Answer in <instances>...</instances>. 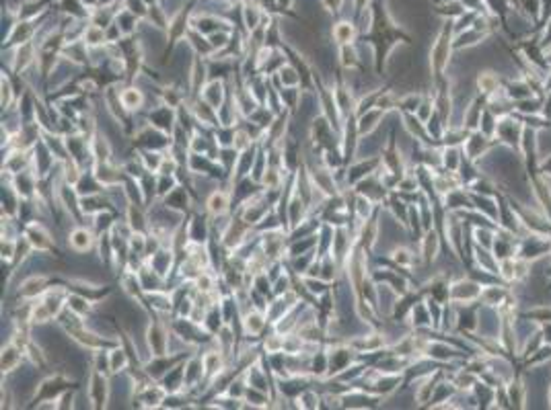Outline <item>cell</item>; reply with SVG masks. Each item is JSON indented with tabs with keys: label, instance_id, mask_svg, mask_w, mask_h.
<instances>
[{
	"label": "cell",
	"instance_id": "4316f807",
	"mask_svg": "<svg viewBox=\"0 0 551 410\" xmlns=\"http://www.w3.org/2000/svg\"><path fill=\"white\" fill-rule=\"evenodd\" d=\"M506 392H508V398H510V406L514 408H522L524 402H527V388L520 378L510 380L506 383Z\"/></svg>",
	"mask_w": 551,
	"mask_h": 410
},
{
	"label": "cell",
	"instance_id": "f546056e",
	"mask_svg": "<svg viewBox=\"0 0 551 410\" xmlns=\"http://www.w3.org/2000/svg\"><path fill=\"white\" fill-rule=\"evenodd\" d=\"M292 402H296V404H294L296 408H319L321 402H323V396H319V394H317L315 390H311V388H305L294 400H292Z\"/></svg>",
	"mask_w": 551,
	"mask_h": 410
},
{
	"label": "cell",
	"instance_id": "83f0119b",
	"mask_svg": "<svg viewBox=\"0 0 551 410\" xmlns=\"http://www.w3.org/2000/svg\"><path fill=\"white\" fill-rule=\"evenodd\" d=\"M284 343H286V334H282L278 330L272 328V333L261 341V351H263V355L284 353Z\"/></svg>",
	"mask_w": 551,
	"mask_h": 410
},
{
	"label": "cell",
	"instance_id": "7402d4cb",
	"mask_svg": "<svg viewBox=\"0 0 551 410\" xmlns=\"http://www.w3.org/2000/svg\"><path fill=\"white\" fill-rule=\"evenodd\" d=\"M33 35H35V27H33V23L27 21V19H23V21L13 25V29H11V33H8V37H6V46H15V47L23 46V43H27V41H33Z\"/></svg>",
	"mask_w": 551,
	"mask_h": 410
},
{
	"label": "cell",
	"instance_id": "44dd1931",
	"mask_svg": "<svg viewBox=\"0 0 551 410\" xmlns=\"http://www.w3.org/2000/svg\"><path fill=\"white\" fill-rule=\"evenodd\" d=\"M358 33H360V29L352 21H338L331 27V37H333V41H335V46H338V47L356 43Z\"/></svg>",
	"mask_w": 551,
	"mask_h": 410
},
{
	"label": "cell",
	"instance_id": "836d02e7",
	"mask_svg": "<svg viewBox=\"0 0 551 410\" xmlns=\"http://www.w3.org/2000/svg\"><path fill=\"white\" fill-rule=\"evenodd\" d=\"M366 4H368V0H354V8L358 13H362L364 8H366Z\"/></svg>",
	"mask_w": 551,
	"mask_h": 410
},
{
	"label": "cell",
	"instance_id": "7c38bea8",
	"mask_svg": "<svg viewBox=\"0 0 551 410\" xmlns=\"http://www.w3.org/2000/svg\"><path fill=\"white\" fill-rule=\"evenodd\" d=\"M440 255V234L436 228H430L424 232V236L420 238V258L421 263L432 265Z\"/></svg>",
	"mask_w": 551,
	"mask_h": 410
},
{
	"label": "cell",
	"instance_id": "d6986e66",
	"mask_svg": "<svg viewBox=\"0 0 551 410\" xmlns=\"http://www.w3.org/2000/svg\"><path fill=\"white\" fill-rule=\"evenodd\" d=\"M161 201L169 209H173V212L185 213V212H189V205H192V197H189V191L183 187V182H179V185L171 191L169 195L162 197Z\"/></svg>",
	"mask_w": 551,
	"mask_h": 410
},
{
	"label": "cell",
	"instance_id": "ba28073f",
	"mask_svg": "<svg viewBox=\"0 0 551 410\" xmlns=\"http://www.w3.org/2000/svg\"><path fill=\"white\" fill-rule=\"evenodd\" d=\"M27 361V355H25V345H21L19 341L11 338L4 347H2V355H0V369H2V376L8 378L11 373L19 371L21 365Z\"/></svg>",
	"mask_w": 551,
	"mask_h": 410
},
{
	"label": "cell",
	"instance_id": "f1b7e54d",
	"mask_svg": "<svg viewBox=\"0 0 551 410\" xmlns=\"http://www.w3.org/2000/svg\"><path fill=\"white\" fill-rule=\"evenodd\" d=\"M138 156H140L144 168L148 170V172H159L161 164H162V158H165V152H161V150H148V148H140V150H138Z\"/></svg>",
	"mask_w": 551,
	"mask_h": 410
},
{
	"label": "cell",
	"instance_id": "5b68a950",
	"mask_svg": "<svg viewBox=\"0 0 551 410\" xmlns=\"http://www.w3.org/2000/svg\"><path fill=\"white\" fill-rule=\"evenodd\" d=\"M87 396L91 400V408H105L111 400V376L89 369L87 380Z\"/></svg>",
	"mask_w": 551,
	"mask_h": 410
},
{
	"label": "cell",
	"instance_id": "8fae6325",
	"mask_svg": "<svg viewBox=\"0 0 551 410\" xmlns=\"http://www.w3.org/2000/svg\"><path fill=\"white\" fill-rule=\"evenodd\" d=\"M389 115L387 111H383L381 107H370V109H366L364 113H360V115H356V129H358V134H360V137H366V136H370V134H374V132H378V127L383 125V121H385V117Z\"/></svg>",
	"mask_w": 551,
	"mask_h": 410
},
{
	"label": "cell",
	"instance_id": "1f68e13d",
	"mask_svg": "<svg viewBox=\"0 0 551 410\" xmlns=\"http://www.w3.org/2000/svg\"><path fill=\"white\" fill-rule=\"evenodd\" d=\"M0 103H2V111H6V109H13L15 107V103H16V99H19V94L15 92V89H13V84H11V80H8V76H2V80H0Z\"/></svg>",
	"mask_w": 551,
	"mask_h": 410
},
{
	"label": "cell",
	"instance_id": "277c9868",
	"mask_svg": "<svg viewBox=\"0 0 551 410\" xmlns=\"http://www.w3.org/2000/svg\"><path fill=\"white\" fill-rule=\"evenodd\" d=\"M21 232H23L25 240L29 242V246L33 248V252L51 255L56 250V238L51 236V232L39 220H29L27 224H23Z\"/></svg>",
	"mask_w": 551,
	"mask_h": 410
},
{
	"label": "cell",
	"instance_id": "9c48e42d",
	"mask_svg": "<svg viewBox=\"0 0 551 410\" xmlns=\"http://www.w3.org/2000/svg\"><path fill=\"white\" fill-rule=\"evenodd\" d=\"M265 326H270V320H268L265 310H261V308H251L241 316V330H243V334L247 338L261 336Z\"/></svg>",
	"mask_w": 551,
	"mask_h": 410
},
{
	"label": "cell",
	"instance_id": "603a6c76",
	"mask_svg": "<svg viewBox=\"0 0 551 410\" xmlns=\"http://www.w3.org/2000/svg\"><path fill=\"white\" fill-rule=\"evenodd\" d=\"M81 39L87 43L89 49L107 47V43H109V39H107V29H103V27H99V25H95V23H89L87 27H82Z\"/></svg>",
	"mask_w": 551,
	"mask_h": 410
},
{
	"label": "cell",
	"instance_id": "2e32d148",
	"mask_svg": "<svg viewBox=\"0 0 551 410\" xmlns=\"http://www.w3.org/2000/svg\"><path fill=\"white\" fill-rule=\"evenodd\" d=\"M119 99H122L124 109L134 115V113L142 111L144 103H146V94L138 84H128V86H122V89H119Z\"/></svg>",
	"mask_w": 551,
	"mask_h": 410
},
{
	"label": "cell",
	"instance_id": "30bf717a",
	"mask_svg": "<svg viewBox=\"0 0 551 410\" xmlns=\"http://www.w3.org/2000/svg\"><path fill=\"white\" fill-rule=\"evenodd\" d=\"M206 212L210 217H225L230 213V205H232V191L227 189H212L208 197H206Z\"/></svg>",
	"mask_w": 551,
	"mask_h": 410
},
{
	"label": "cell",
	"instance_id": "ac0fdd59",
	"mask_svg": "<svg viewBox=\"0 0 551 410\" xmlns=\"http://www.w3.org/2000/svg\"><path fill=\"white\" fill-rule=\"evenodd\" d=\"M66 308L70 310L76 316H81L84 320H89L95 312V302L87 295H82L79 291H68V298H66Z\"/></svg>",
	"mask_w": 551,
	"mask_h": 410
},
{
	"label": "cell",
	"instance_id": "3957f363",
	"mask_svg": "<svg viewBox=\"0 0 551 410\" xmlns=\"http://www.w3.org/2000/svg\"><path fill=\"white\" fill-rule=\"evenodd\" d=\"M484 285L473 277H459L449 283V304L453 306H471L479 302Z\"/></svg>",
	"mask_w": 551,
	"mask_h": 410
},
{
	"label": "cell",
	"instance_id": "8992f818",
	"mask_svg": "<svg viewBox=\"0 0 551 410\" xmlns=\"http://www.w3.org/2000/svg\"><path fill=\"white\" fill-rule=\"evenodd\" d=\"M49 281H51L49 273H31L19 283L16 295H19L23 302H33V300L41 298V295L49 289Z\"/></svg>",
	"mask_w": 551,
	"mask_h": 410
},
{
	"label": "cell",
	"instance_id": "52a82bcc",
	"mask_svg": "<svg viewBox=\"0 0 551 410\" xmlns=\"http://www.w3.org/2000/svg\"><path fill=\"white\" fill-rule=\"evenodd\" d=\"M97 240H99V234L93 228H87V226H81V224H76L68 232V248L76 252V255H87L93 248H97Z\"/></svg>",
	"mask_w": 551,
	"mask_h": 410
},
{
	"label": "cell",
	"instance_id": "484cf974",
	"mask_svg": "<svg viewBox=\"0 0 551 410\" xmlns=\"http://www.w3.org/2000/svg\"><path fill=\"white\" fill-rule=\"evenodd\" d=\"M338 62L343 70H350V72H354L356 68H360V64H362V58H360V51L356 47V43H352V46H340V58Z\"/></svg>",
	"mask_w": 551,
	"mask_h": 410
},
{
	"label": "cell",
	"instance_id": "6da1fadb",
	"mask_svg": "<svg viewBox=\"0 0 551 410\" xmlns=\"http://www.w3.org/2000/svg\"><path fill=\"white\" fill-rule=\"evenodd\" d=\"M453 41H454V33L453 27H444L438 37L434 39L432 47H430V76L434 78L436 82H440L446 76V70L451 66V56H453Z\"/></svg>",
	"mask_w": 551,
	"mask_h": 410
},
{
	"label": "cell",
	"instance_id": "7a4b0ae2",
	"mask_svg": "<svg viewBox=\"0 0 551 410\" xmlns=\"http://www.w3.org/2000/svg\"><path fill=\"white\" fill-rule=\"evenodd\" d=\"M144 345L146 351H148V359L150 357H161V355H169V343H171V324L162 322L159 318L150 320L144 328Z\"/></svg>",
	"mask_w": 551,
	"mask_h": 410
},
{
	"label": "cell",
	"instance_id": "4dcf8cb0",
	"mask_svg": "<svg viewBox=\"0 0 551 410\" xmlns=\"http://www.w3.org/2000/svg\"><path fill=\"white\" fill-rule=\"evenodd\" d=\"M257 142V137L251 136V132L245 127H237L235 129V139H232V148H235L237 152H245L249 150V148H253Z\"/></svg>",
	"mask_w": 551,
	"mask_h": 410
},
{
	"label": "cell",
	"instance_id": "e0dca14e",
	"mask_svg": "<svg viewBox=\"0 0 551 410\" xmlns=\"http://www.w3.org/2000/svg\"><path fill=\"white\" fill-rule=\"evenodd\" d=\"M475 86L481 97L486 99H492L496 94H500V76H498L494 70H481L475 78Z\"/></svg>",
	"mask_w": 551,
	"mask_h": 410
},
{
	"label": "cell",
	"instance_id": "9a60e30c",
	"mask_svg": "<svg viewBox=\"0 0 551 410\" xmlns=\"http://www.w3.org/2000/svg\"><path fill=\"white\" fill-rule=\"evenodd\" d=\"M512 298V291L508 289L506 285H484L481 289V306H489V308H502L504 304Z\"/></svg>",
	"mask_w": 551,
	"mask_h": 410
},
{
	"label": "cell",
	"instance_id": "d6a6232c",
	"mask_svg": "<svg viewBox=\"0 0 551 410\" xmlns=\"http://www.w3.org/2000/svg\"><path fill=\"white\" fill-rule=\"evenodd\" d=\"M321 4H323L329 13H340V8H341V4H343V0H321Z\"/></svg>",
	"mask_w": 551,
	"mask_h": 410
},
{
	"label": "cell",
	"instance_id": "ffe728a7",
	"mask_svg": "<svg viewBox=\"0 0 551 410\" xmlns=\"http://www.w3.org/2000/svg\"><path fill=\"white\" fill-rule=\"evenodd\" d=\"M272 80L278 84V89H303V78H300V70L292 66L290 62L280 68V72L272 76Z\"/></svg>",
	"mask_w": 551,
	"mask_h": 410
},
{
	"label": "cell",
	"instance_id": "cb8c5ba5",
	"mask_svg": "<svg viewBox=\"0 0 551 410\" xmlns=\"http://www.w3.org/2000/svg\"><path fill=\"white\" fill-rule=\"evenodd\" d=\"M389 258H391V263L395 265V269H401V271L413 269V267H416V263H418L416 252H413L411 248H407V246H399V244H395V246L389 250Z\"/></svg>",
	"mask_w": 551,
	"mask_h": 410
},
{
	"label": "cell",
	"instance_id": "d4e9b609",
	"mask_svg": "<svg viewBox=\"0 0 551 410\" xmlns=\"http://www.w3.org/2000/svg\"><path fill=\"white\" fill-rule=\"evenodd\" d=\"M261 8L263 6L245 0V4H243V23H245V27H247L249 33L261 27V21H263V11H261Z\"/></svg>",
	"mask_w": 551,
	"mask_h": 410
},
{
	"label": "cell",
	"instance_id": "4fadbf2b",
	"mask_svg": "<svg viewBox=\"0 0 551 410\" xmlns=\"http://www.w3.org/2000/svg\"><path fill=\"white\" fill-rule=\"evenodd\" d=\"M200 97H202L206 103H208V105H212L214 109H218L220 105L227 101V97H228L227 80H222V78H210V80L206 82V86L202 89Z\"/></svg>",
	"mask_w": 551,
	"mask_h": 410
},
{
	"label": "cell",
	"instance_id": "5bb4252c",
	"mask_svg": "<svg viewBox=\"0 0 551 410\" xmlns=\"http://www.w3.org/2000/svg\"><path fill=\"white\" fill-rule=\"evenodd\" d=\"M187 224V234L192 242H208L212 236V224L208 222V217L202 213H192L189 215Z\"/></svg>",
	"mask_w": 551,
	"mask_h": 410
}]
</instances>
